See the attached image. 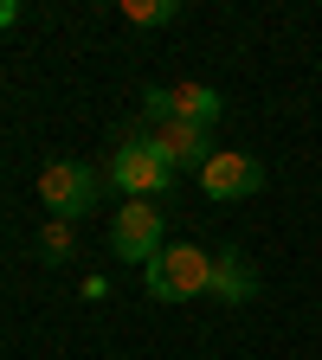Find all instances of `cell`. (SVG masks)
<instances>
[{
	"label": "cell",
	"mask_w": 322,
	"mask_h": 360,
	"mask_svg": "<svg viewBox=\"0 0 322 360\" xmlns=\"http://www.w3.org/2000/svg\"><path fill=\"white\" fill-rule=\"evenodd\" d=\"M110 251L149 270L161 257V206L155 200H123L116 219H110Z\"/></svg>",
	"instance_id": "4"
},
{
	"label": "cell",
	"mask_w": 322,
	"mask_h": 360,
	"mask_svg": "<svg viewBox=\"0 0 322 360\" xmlns=\"http://www.w3.org/2000/svg\"><path fill=\"white\" fill-rule=\"evenodd\" d=\"M174 161L155 148V135L142 129V135H129V142H116V155H110V187L123 193V200H161L168 187H174Z\"/></svg>",
	"instance_id": "1"
},
{
	"label": "cell",
	"mask_w": 322,
	"mask_h": 360,
	"mask_svg": "<svg viewBox=\"0 0 322 360\" xmlns=\"http://www.w3.org/2000/svg\"><path fill=\"white\" fill-rule=\"evenodd\" d=\"M123 20L129 26H168V20H180V0H123Z\"/></svg>",
	"instance_id": "10"
},
{
	"label": "cell",
	"mask_w": 322,
	"mask_h": 360,
	"mask_svg": "<svg viewBox=\"0 0 322 360\" xmlns=\"http://www.w3.org/2000/svg\"><path fill=\"white\" fill-rule=\"evenodd\" d=\"M39 206L78 225L90 206H97V167H84V161H45L39 167Z\"/></svg>",
	"instance_id": "3"
},
{
	"label": "cell",
	"mask_w": 322,
	"mask_h": 360,
	"mask_svg": "<svg viewBox=\"0 0 322 360\" xmlns=\"http://www.w3.org/2000/svg\"><path fill=\"white\" fill-rule=\"evenodd\" d=\"M39 257H45V264H71V257H78V232H71L65 219H45V232H39Z\"/></svg>",
	"instance_id": "9"
},
{
	"label": "cell",
	"mask_w": 322,
	"mask_h": 360,
	"mask_svg": "<svg viewBox=\"0 0 322 360\" xmlns=\"http://www.w3.org/2000/svg\"><path fill=\"white\" fill-rule=\"evenodd\" d=\"M142 277H149L155 302H194L213 283V251H200V245H161V257L142 270Z\"/></svg>",
	"instance_id": "2"
},
{
	"label": "cell",
	"mask_w": 322,
	"mask_h": 360,
	"mask_svg": "<svg viewBox=\"0 0 322 360\" xmlns=\"http://www.w3.org/2000/svg\"><path fill=\"white\" fill-rule=\"evenodd\" d=\"M206 296L213 302H225V309H239V302H252L258 296V270H252V257L245 251H213V283H206Z\"/></svg>",
	"instance_id": "6"
},
{
	"label": "cell",
	"mask_w": 322,
	"mask_h": 360,
	"mask_svg": "<svg viewBox=\"0 0 322 360\" xmlns=\"http://www.w3.org/2000/svg\"><path fill=\"white\" fill-rule=\"evenodd\" d=\"M7 26H20V0H0V32Z\"/></svg>",
	"instance_id": "11"
},
{
	"label": "cell",
	"mask_w": 322,
	"mask_h": 360,
	"mask_svg": "<svg viewBox=\"0 0 322 360\" xmlns=\"http://www.w3.org/2000/svg\"><path fill=\"white\" fill-rule=\"evenodd\" d=\"M155 135V148L174 161V167H206L219 148H213V135L206 129H194V122H161V129H149Z\"/></svg>",
	"instance_id": "7"
},
{
	"label": "cell",
	"mask_w": 322,
	"mask_h": 360,
	"mask_svg": "<svg viewBox=\"0 0 322 360\" xmlns=\"http://www.w3.org/2000/svg\"><path fill=\"white\" fill-rule=\"evenodd\" d=\"M200 187H206V200H252L258 187H264V161L258 155H245V148H219L206 167H200Z\"/></svg>",
	"instance_id": "5"
},
{
	"label": "cell",
	"mask_w": 322,
	"mask_h": 360,
	"mask_svg": "<svg viewBox=\"0 0 322 360\" xmlns=\"http://www.w3.org/2000/svg\"><path fill=\"white\" fill-rule=\"evenodd\" d=\"M168 97H174V122H194V129H213L225 116V97L213 84H168Z\"/></svg>",
	"instance_id": "8"
}]
</instances>
